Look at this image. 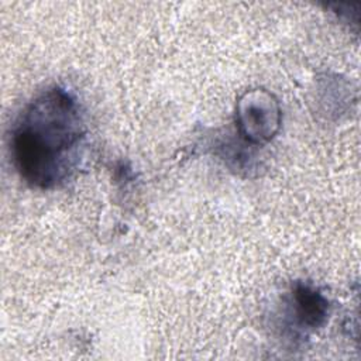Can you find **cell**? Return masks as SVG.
Listing matches in <instances>:
<instances>
[{
  "instance_id": "6da1fadb",
  "label": "cell",
  "mask_w": 361,
  "mask_h": 361,
  "mask_svg": "<svg viewBox=\"0 0 361 361\" xmlns=\"http://www.w3.org/2000/svg\"><path fill=\"white\" fill-rule=\"evenodd\" d=\"M85 134L76 97L62 86H51L23 107L11 127L13 166L31 188L55 189L75 171Z\"/></svg>"
},
{
  "instance_id": "7a4b0ae2",
  "label": "cell",
  "mask_w": 361,
  "mask_h": 361,
  "mask_svg": "<svg viewBox=\"0 0 361 361\" xmlns=\"http://www.w3.org/2000/svg\"><path fill=\"white\" fill-rule=\"evenodd\" d=\"M234 123L245 144L264 145L281 130L282 110L279 100L264 87L245 90L235 102Z\"/></svg>"
},
{
  "instance_id": "3957f363",
  "label": "cell",
  "mask_w": 361,
  "mask_h": 361,
  "mask_svg": "<svg viewBox=\"0 0 361 361\" xmlns=\"http://www.w3.org/2000/svg\"><path fill=\"white\" fill-rule=\"evenodd\" d=\"M283 303L289 331L300 338L323 327L331 312L327 296L314 283L306 281L292 282Z\"/></svg>"
}]
</instances>
